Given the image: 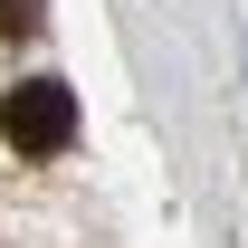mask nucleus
Returning a JSON list of instances; mask_svg holds the SVG:
<instances>
[{"label": "nucleus", "instance_id": "nucleus-1", "mask_svg": "<svg viewBox=\"0 0 248 248\" xmlns=\"http://www.w3.org/2000/svg\"><path fill=\"white\" fill-rule=\"evenodd\" d=\"M0 134H10V153H29V162L67 153V143H77V95H67L58 77L10 86V105H0Z\"/></svg>", "mask_w": 248, "mask_h": 248}, {"label": "nucleus", "instance_id": "nucleus-2", "mask_svg": "<svg viewBox=\"0 0 248 248\" xmlns=\"http://www.w3.org/2000/svg\"><path fill=\"white\" fill-rule=\"evenodd\" d=\"M38 29V0H0V38H29Z\"/></svg>", "mask_w": 248, "mask_h": 248}]
</instances>
